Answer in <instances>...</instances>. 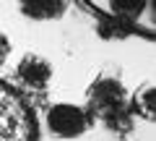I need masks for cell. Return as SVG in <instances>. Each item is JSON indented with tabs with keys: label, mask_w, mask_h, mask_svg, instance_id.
Here are the masks:
<instances>
[{
	"label": "cell",
	"mask_w": 156,
	"mask_h": 141,
	"mask_svg": "<svg viewBox=\"0 0 156 141\" xmlns=\"http://www.w3.org/2000/svg\"><path fill=\"white\" fill-rule=\"evenodd\" d=\"M86 99H89V107L83 110L91 115V120L96 115L112 136L125 139V136L133 133V113H130V105H128V91H125L120 79L99 76L89 86Z\"/></svg>",
	"instance_id": "1"
},
{
	"label": "cell",
	"mask_w": 156,
	"mask_h": 141,
	"mask_svg": "<svg viewBox=\"0 0 156 141\" xmlns=\"http://www.w3.org/2000/svg\"><path fill=\"white\" fill-rule=\"evenodd\" d=\"M39 128L23 99L0 81V141H39Z\"/></svg>",
	"instance_id": "2"
},
{
	"label": "cell",
	"mask_w": 156,
	"mask_h": 141,
	"mask_svg": "<svg viewBox=\"0 0 156 141\" xmlns=\"http://www.w3.org/2000/svg\"><path fill=\"white\" fill-rule=\"evenodd\" d=\"M44 123H47V131L57 139H78L91 128L94 120L83 107L70 105V102H57V105L47 107Z\"/></svg>",
	"instance_id": "3"
},
{
	"label": "cell",
	"mask_w": 156,
	"mask_h": 141,
	"mask_svg": "<svg viewBox=\"0 0 156 141\" xmlns=\"http://www.w3.org/2000/svg\"><path fill=\"white\" fill-rule=\"evenodd\" d=\"M16 81L26 91H44L52 81V65L47 58L37 52H26L16 65Z\"/></svg>",
	"instance_id": "4"
},
{
	"label": "cell",
	"mask_w": 156,
	"mask_h": 141,
	"mask_svg": "<svg viewBox=\"0 0 156 141\" xmlns=\"http://www.w3.org/2000/svg\"><path fill=\"white\" fill-rule=\"evenodd\" d=\"M18 8L26 18H34V21H55L68 11V3L65 0H26Z\"/></svg>",
	"instance_id": "5"
},
{
	"label": "cell",
	"mask_w": 156,
	"mask_h": 141,
	"mask_svg": "<svg viewBox=\"0 0 156 141\" xmlns=\"http://www.w3.org/2000/svg\"><path fill=\"white\" fill-rule=\"evenodd\" d=\"M128 105H130V113L140 115L143 120H154L156 118V86L154 84H146L135 91L133 97H128Z\"/></svg>",
	"instance_id": "6"
},
{
	"label": "cell",
	"mask_w": 156,
	"mask_h": 141,
	"mask_svg": "<svg viewBox=\"0 0 156 141\" xmlns=\"http://www.w3.org/2000/svg\"><path fill=\"white\" fill-rule=\"evenodd\" d=\"M112 11V16L120 18V21H135V18H140V13H143V8H148L146 3H109L107 6Z\"/></svg>",
	"instance_id": "7"
},
{
	"label": "cell",
	"mask_w": 156,
	"mask_h": 141,
	"mask_svg": "<svg viewBox=\"0 0 156 141\" xmlns=\"http://www.w3.org/2000/svg\"><path fill=\"white\" fill-rule=\"evenodd\" d=\"M8 55H11V42L5 39V34L0 32V68L5 65V60H8Z\"/></svg>",
	"instance_id": "8"
}]
</instances>
